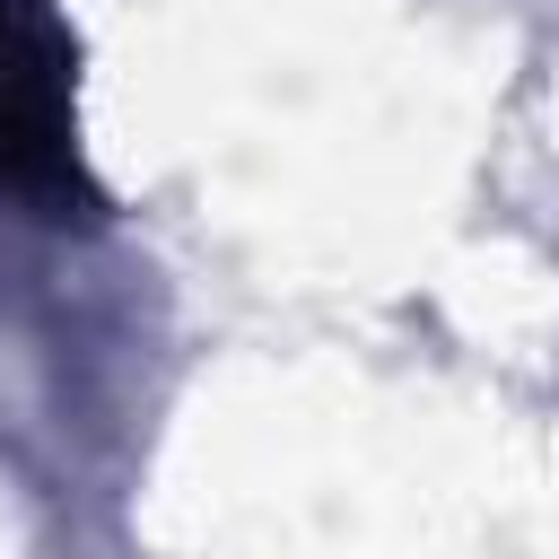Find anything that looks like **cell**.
<instances>
[{"label": "cell", "mask_w": 559, "mask_h": 559, "mask_svg": "<svg viewBox=\"0 0 559 559\" xmlns=\"http://www.w3.org/2000/svg\"><path fill=\"white\" fill-rule=\"evenodd\" d=\"M0 192L70 218L79 140H70V44L52 0H0Z\"/></svg>", "instance_id": "6da1fadb"}]
</instances>
